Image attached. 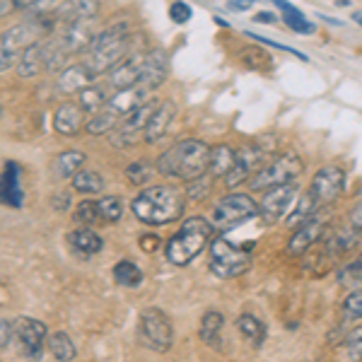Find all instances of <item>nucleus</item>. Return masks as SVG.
I'll return each mask as SVG.
<instances>
[{
	"instance_id": "f257e3e1",
	"label": "nucleus",
	"mask_w": 362,
	"mask_h": 362,
	"mask_svg": "<svg viewBox=\"0 0 362 362\" xmlns=\"http://www.w3.org/2000/svg\"><path fill=\"white\" fill-rule=\"evenodd\" d=\"M133 42H136V32L131 22H112L95 34L83 54V66L95 80L99 75H109L133 51Z\"/></svg>"
},
{
	"instance_id": "f03ea898",
	"label": "nucleus",
	"mask_w": 362,
	"mask_h": 362,
	"mask_svg": "<svg viewBox=\"0 0 362 362\" xmlns=\"http://www.w3.org/2000/svg\"><path fill=\"white\" fill-rule=\"evenodd\" d=\"M210 165V145L198 138H184L169 148L155 160L157 174L167 179L194 181L203 174H208Z\"/></svg>"
},
{
	"instance_id": "7ed1b4c3",
	"label": "nucleus",
	"mask_w": 362,
	"mask_h": 362,
	"mask_svg": "<svg viewBox=\"0 0 362 362\" xmlns=\"http://www.w3.org/2000/svg\"><path fill=\"white\" fill-rule=\"evenodd\" d=\"M184 194L177 186H167V184H155V186H145L140 194L131 201V213L136 215V220L145 225H169L174 220L181 218L184 213Z\"/></svg>"
},
{
	"instance_id": "20e7f679",
	"label": "nucleus",
	"mask_w": 362,
	"mask_h": 362,
	"mask_svg": "<svg viewBox=\"0 0 362 362\" xmlns=\"http://www.w3.org/2000/svg\"><path fill=\"white\" fill-rule=\"evenodd\" d=\"M213 225L210 220L194 215V218L184 220V225L179 227V232L167 242L165 254L167 261L174 266H189L191 261L208 247L210 237H213Z\"/></svg>"
},
{
	"instance_id": "39448f33",
	"label": "nucleus",
	"mask_w": 362,
	"mask_h": 362,
	"mask_svg": "<svg viewBox=\"0 0 362 362\" xmlns=\"http://www.w3.org/2000/svg\"><path fill=\"white\" fill-rule=\"evenodd\" d=\"M251 249H254V242L237 244L225 235H218L210 244V271H213V276L223 280L244 276L251 268Z\"/></svg>"
},
{
	"instance_id": "423d86ee",
	"label": "nucleus",
	"mask_w": 362,
	"mask_h": 362,
	"mask_svg": "<svg viewBox=\"0 0 362 362\" xmlns=\"http://www.w3.org/2000/svg\"><path fill=\"white\" fill-rule=\"evenodd\" d=\"M302 172H305L302 157L295 150H285V153L273 155L247 184L251 194H256V191H268V189H276V186L290 184V181H297Z\"/></svg>"
},
{
	"instance_id": "0eeeda50",
	"label": "nucleus",
	"mask_w": 362,
	"mask_h": 362,
	"mask_svg": "<svg viewBox=\"0 0 362 362\" xmlns=\"http://www.w3.org/2000/svg\"><path fill=\"white\" fill-rule=\"evenodd\" d=\"M343 189H346V172L338 165H324L317 169V174L312 177V184H309L307 191V201L312 206L314 215L321 213L324 208L334 206V203L341 198Z\"/></svg>"
},
{
	"instance_id": "6e6552de",
	"label": "nucleus",
	"mask_w": 362,
	"mask_h": 362,
	"mask_svg": "<svg viewBox=\"0 0 362 362\" xmlns=\"http://www.w3.org/2000/svg\"><path fill=\"white\" fill-rule=\"evenodd\" d=\"M254 218H259V203L249 194H230L215 203L210 225L218 232H227Z\"/></svg>"
},
{
	"instance_id": "1a4fd4ad",
	"label": "nucleus",
	"mask_w": 362,
	"mask_h": 362,
	"mask_svg": "<svg viewBox=\"0 0 362 362\" xmlns=\"http://www.w3.org/2000/svg\"><path fill=\"white\" fill-rule=\"evenodd\" d=\"M42 37H46V34L32 17H25L20 25L5 29V32L0 34V73L15 68L27 46L32 44L34 39H42Z\"/></svg>"
},
{
	"instance_id": "9d476101",
	"label": "nucleus",
	"mask_w": 362,
	"mask_h": 362,
	"mask_svg": "<svg viewBox=\"0 0 362 362\" xmlns=\"http://www.w3.org/2000/svg\"><path fill=\"white\" fill-rule=\"evenodd\" d=\"M138 341L140 346L155 353H167L174 343V326L172 319L160 307H148L138 317Z\"/></svg>"
},
{
	"instance_id": "9b49d317",
	"label": "nucleus",
	"mask_w": 362,
	"mask_h": 362,
	"mask_svg": "<svg viewBox=\"0 0 362 362\" xmlns=\"http://www.w3.org/2000/svg\"><path fill=\"white\" fill-rule=\"evenodd\" d=\"M276 145H266V143H254V145H244V148L235 150V162H232V169L225 177V186L227 189H237L239 184L249 181L259 172L261 167L268 162V153H273Z\"/></svg>"
},
{
	"instance_id": "f8f14e48",
	"label": "nucleus",
	"mask_w": 362,
	"mask_h": 362,
	"mask_svg": "<svg viewBox=\"0 0 362 362\" xmlns=\"http://www.w3.org/2000/svg\"><path fill=\"white\" fill-rule=\"evenodd\" d=\"M13 338L17 343V350L25 355L27 360H39L46 348V338L49 329L44 321L32 317H17L13 321Z\"/></svg>"
},
{
	"instance_id": "ddd939ff",
	"label": "nucleus",
	"mask_w": 362,
	"mask_h": 362,
	"mask_svg": "<svg viewBox=\"0 0 362 362\" xmlns=\"http://www.w3.org/2000/svg\"><path fill=\"white\" fill-rule=\"evenodd\" d=\"M297 194H300V184H297V181L276 186V189H268L264 198L259 201V218L264 220V225L273 227L278 220H283L285 215L293 210Z\"/></svg>"
},
{
	"instance_id": "4468645a",
	"label": "nucleus",
	"mask_w": 362,
	"mask_h": 362,
	"mask_svg": "<svg viewBox=\"0 0 362 362\" xmlns=\"http://www.w3.org/2000/svg\"><path fill=\"white\" fill-rule=\"evenodd\" d=\"M329 215L324 213H317L312 215V218L307 220L305 225H300L295 230V235L290 237V244H288V254L293 256H302L305 251H309L314 247V244H319L321 239L326 237V232H329Z\"/></svg>"
},
{
	"instance_id": "2eb2a0df",
	"label": "nucleus",
	"mask_w": 362,
	"mask_h": 362,
	"mask_svg": "<svg viewBox=\"0 0 362 362\" xmlns=\"http://www.w3.org/2000/svg\"><path fill=\"white\" fill-rule=\"evenodd\" d=\"M99 8H102V0H58L56 8L51 10V15H54V27L58 29L66 25H75V22L97 20Z\"/></svg>"
},
{
	"instance_id": "dca6fc26",
	"label": "nucleus",
	"mask_w": 362,
	"mask_h": 362,
	"mask_svg": "<svg viewBox=\"0 0 362 362\" xmlns=\"http://www.w3.org/2000/svg\"><path fill=\"white\" fill-rule=\"evenodd\" d=\"M49 54H51V37L34 39L25 49V54L20 56V61H17L15 66L17 75L25 80L42 75L44 70H49Z\"/></svg>"
},
{
	"instance_id": "f3484780",
	"label": "nucleus",
	"mask_w": 362,
	"mask_h": 362,
	"mask_svg": "<svg viewBox=\"0 0 362 362\" xmlns=\"http://www.w3.org/2000/svg\"><path fill=\"white\" fill-rule=\"evenodd\" d=\"M169 75V54L165 49H153L145 54L143 61V70H140L138 78V87H143L145 92H153L157 87H162V83L167 80Z\"/></svg>"
},
{
	"instance_id": "a211bd4d",
	"label": "nucleus",
	"mask_w": 362,
	"mask_h": 362,
	"mask_svg": "<svg viewBox=\"0 0 362 362\" xmlns=\"http://www.w3.org/2000/svg\"><path fill=\"white\" fill-rule=\"evenodd\" d=\"M0 203L8 208L25 206V191H22V167L15 160H8L0 172Z\"/></svg>"
},
{
	"instance_id": "6ab92c4d",
	"label": "nucleus",
	"mask_w": 362,
	"mask_h": 362,
	"mask_svg": "<svg viewBox=\"0 0 362 362\" xmlns=\"http://www.w3.org/2000/svg\"><path fill=\"white\" fill-rule=\"evenodd\" d=\"M174 119H177V102H172V99H165V102L157 104L155 114L150 116L148 126H145V133H143L145 143H150V145L160 143V140L165 138L169 131H172Z\"/></svg>"
},
{
	"instance_id": "aec40b11",
	"label": "nucleus",
	"mask_w": 362,
	"mask_h": 362,
	"mask_svg": "<svg viewBox=\"0 0 362 362\" xmlns=\"http://www.w3.org/2000/svg\"><path fill=\"white\" fill-rule=\"evenodd\" d=\"M87 114L83 112L78 102H63L54 112V131L66 138H73L85 131Z\"/></svg>"
},
{
	"instance_id": "412c9836",
	"label": "nucleus",
	"mask_w": 362,
	"mask_h": 362,
	"mask_svg": "<svg viewBox=\"0 0 362 362\" xmlns=\"http://www.w3.org/2000/svg\"><path fill=\"white\" fill-rule=\"evenodd\" d=\"M143 61H145L143 51L133 49L131 54H128L124 61H121L119 66L109 73V85H112V90L119 92V90H128V87L138 85L140 70H143Z\"/></svg>"
},
{
	"instance_id": "4be33fe9",
	"label": "nucleus",
	"mask_w": 362,
	"mask_h": 362,
	"mask_svg": "<svg viewBox=\"0 0 362 362\" xmlns=\"http://www.w3.org/2000/svg\"><path fill=\"white\" fill-rule=\"evenodd\" d=\"M92 83H95V78L87 73L83 61H78V63H70V66L61 70L58 83H56V92L63 97H78V92H83L85 87Z\"/></svg>"
},
{
	"instance_id": "5701e85b",
	"label": "nucleus",
	"mask_w": 362,
	"mask_h": 362,
	"mask_svg": "<svg viewBox=\"0 0 362 362\" xmlns=\"http://www.w3.org/2000/svg\"><path fill=\"white\" fill-rule=\"evenodd\" d=\"M145 99H150V92H145L143 87L133 85V87H128V90L114 92V95L107 99V104H104V107H107L112 114L119 116V119H124V116L131 114L133 109H138Z\"/></svg>"
},
{
	"instance_id": "b1692460",
	"label": "nucleus",
	"mask_w": 362,
	"mask_h": 362,
	"mask_svg": "<svg viewBox=\"0 0 362 362\" xmlns=\"http://www.w3.org/2000/svg\"><path fill=\"white\" fill-rule=\"evenodd\" d=\"M68 244L83 259H90V256H95L104 249V239L92 227H78V230H73L68 235Z\"/></svg>"
},
{
	"instance_id": "393cba45",
	"label": "nucleus",
	"mask_w": 362,
	"mask_h": 362,
	"mask_svg": "<svg viewBox=\"0 0 362 362\" xmlns=\"http://www.w3.org/2000/svg\"><path fill=\"white\" fill-rule=\"evenodd\" d=\"M237 58L244 68L256 70V73H268V70L273 68V63H276L264 46H254V44L242 46V49L237 51Z\"/></svg>"
},
{
	"instance_id": "a878e982",
	"label": "nucleus",
	"mask_w": 362,
	"mask_h": 362,
	"mask_svg": "<svg viewBox=\"0 0 362 362\" xmlns=\"http://www.w3.org/2000/svg\"><path fill=\"white\" fill-rule=\"evenodd\" d=\"M232 162H235V148L227 143H220L215 148H210V165H208V174L215 179H225L227 172L232 169Z\"/></svg>"
},
{
	"instance_id": "bb28decb",
	"label": "nucleus",
	"mask_w": 362,
	"mask_h": 362,
	"mask_svg": "<svg viewBox=\"0 0 362 362\" xmlns=\"http://www.w3.org/2000/svg\"><path fill=\"white\" fill-rule=\"evenodd\" d=\"M223 326H225V317L220 312H215V309H210V312L203 314L198 336H201V341L206 343L208 348L220 350V334H223Z\"/></svg>"
},
{
	"instance_id": "cd10ccee",
	"label": "nucleus",
	"mask_w": 362,
	"mask_h": 362,
	"mask_svg": "<svg viewBox=\"0 0 362 362\" xmlns=\"http://www.w3.org/2000/svg\"><path fill=\"white\" fill-rule=\"evenodd\" d=\"M46 348L54 355L56 362H73L78 358V348H75L73 338H70L66 331H54L46 338Z\"/></svg>"
},
{
	"instance_id": "c85d7f7f",
	"label": "nucleus",
	"mask_w": 362,
	"mask_h": 362,
	"mask_svg": "<svg viewBox=\"0 0 362 362\" xmlns=\"http://www.w3.org/2000/svg\"><path fill=\"white\" fill-rule=\"evenodd\" d=\"M87 155L83 150H66L54 160V174L58 179H73L85 167Z\"/></svg>"
},
{
	"instance_id": "c756f323",
	"label": "nucleus",
	"mask_w": 362,
	"mask_h": 362,
	"mask_svg": "<svg viewBox=\"0 0 362 362\" xmlns=\"http://www.w3.org/2000/svg\"><path fill=\"white\" fill-rule=\"evenodd\" d=\"M70 184H73V189L78 191V194H85V196H97L104 191V177L99 172H95V169H80V172L70 179Z\"/></svg>"
},
{
	"instance_id": "7c9ffc66",
	"label": "nucleus",
	"mask_w": 362,
	"mask_h": 362,
	"mask_svg": "<svg viewBox=\"0 0 362 362\" xmlns=\"http://www.w3.org/2000/svg\"><path fill=\"white\" fill-rule=\"evenodd\" d=\"M237 329H239V334H242L251 346H256V348L266 341L264 321H261L259 317H254V314H242V317L237 319Z\"/></svg>"
},
{
	"instance_id": "2f4dec72",
	"label": "nucleus",
	"mask_w": 362,
	"mask_h": 362,
	"mask_svg": "<svg viewBox=\"0 0 362 362\" xmlns=\"http://www.w3.org/2000/svg\"><path fill=\"white\" fill-rule=\"evenodd\" d=\"M119 121H121L119 116L104 107V109H99V112L90 114V119H87V124H85V131L90 133V136H107V133L114 131Z\"/></svg>"
},
{
	"instance_id": "473e14b6",
	"label": "nucleus",
	"mask_w": 362,
	"mask_h": 362,
	"mask_svg": "<svg viewBox=\"0 0 362 362\" xmlns=\"http://www.w3.org/2000/svg\"><path fill=\"white\" fill-rule=\"evenodd\" d=\"M107 92H104L102 85L92 83L87 85L83 92H78V104L83 107L85 114H95L99 109H104V104H107Z\"/></svg>"
},
{
	"instance_id": "72a5a7b5",
	"label": "nucleus",
	"mask_w": 362,
	"mask_h": 362,
	"mask_svg": "<svg viewBox=\"0 0 362 362\" xmlns=\"http://www.w3.org/2000/svg\"><path fill=\"white\" fill-rule=\"evenodd\" d=\"M157 167L153 165V160H136L126 167V179L131 181L133 186H145L155 179Z\"/></svg>"
},
{
	"instance_id": "f704fd0d",
	"label": "nucleus",
	"mask_w": 362,
	"mask_h": 362,
	"mask_svg": "<svg viewBox=\"0 0 362 362\" xmlns=\"http://www.w3.org/2000/svg\"><path fill=\"white\" fill-rule=\"evenodd\" d=\"M114 280L119 285H124V288H138L143 283V271L133 261L124 259L114 266Z\"/></svg>"
},
{
	"instance_id": "c9c22d12",
	"label": "nucleus",
	"mask_w": 362,
	"mask_h": 362,
	"mask_svg": "<svg viewBox=\"0 0 362 362\" xmlns=\"http://www.w3.org/2000/svg\"><path fill=\"white\" fill-rule=\"evenodd\" d=\"M95 203L102 223H119L121 215H124V201L119 196H102Z\"/></svg>"
},
{
	"instance_id": "e433bc0d",
	"label": "nucleus",
	"mask_w": 362,
	"mask_h": 362,
	"mask_svg": "<svg viewBox=\"0 0 362 362\" xmlns=\"http://www.w3.org/2000/svg\"><path fill=\"white\" fill-rule=\"evenodd\" d=\"M58 0H15L17 13H22L25 17H37L44 13H51L56 8Z\"/></svg>"
},
{
	"instance_id": "4c0bfd02",
	"label": "nucleus",
	"mask_w": 362,
	"mask_h": 362,
	"mask_svg": "<svg viewBox=\"0 0 362 362\" xmlns=\"http://www.w3.org/2000/svg\"><path fill=\"white\" fill-rule=\"evenodd\" d=\"M73 220L83 227H92V225L102 223V220H99V213H97V203L95 201H80L78 208L73 210Z\"/></svg>"
},
{
	"instance_id": "58836bf2",
	"label": "nucleus",
	"mask_w": 362,
	"mask_h": 362,
	"mask_svg": "<svg viewBox=\"0 0 362 362\" xmlns=\"http://www.w3.org/2000/svg\"><path fill=\"white\" fill-rule=\"evenodd\" d=\"M283 20L295 34H302V37H309V34L317 32V25H314V22H309L307 17L302 15V10H297V8L293 10V13H285Z\"/></svg>"
},
{
	"instance_id": "ea45409f",
	"label": "nucleus",
	"mask_w": 362,
	"mask_h": 362,
	"mask_svg": "<svg viewBox=\"0 0 362 362\" xmlns=\"http://www.w3.org/2000/svg\"><path fill=\"white\" fill-rule=\"evenodd\" d=\"M338 283L346 285V288H355V285H362V254L358 259H353L350 264L338 273Z\"/></svg>"
},
{
	"instance_id": "a19ab883",
	"label": "nucleus",
	"mask_w": 362,
	"mask_h": 362,
	"mask_svg": "<svg viewBox=\"0 0 362 362\" xmlns=\"http://www.w3.org/2000/svg\"><path fill=\"white\" fill-rule=\"evenodd\" d=\"M169 17H172L174 25H189L191 17H194V8L189 3H184V0H174L169 5Z\"/></svg>"
},
{
	"instance_id": "79ce46f5",
	"label": "nucleus",
	"mask_w": 362,
	"mask_h": 362,
	"mask_svg": "<svg viewBox=\"0 0 362 362\" xmlns=\"http://www.w3.org/2000/svg\"><path fill=\"white\" fill-rule=\"evenodd\" d=\"M346 348H348V358L353 362H362V326L353 329L346 338Z\"/></svg>"
},
{
	"instance_id": "37998d69",
	"label": "nucleus",
	"mask_w": 362,
	"mask_h": 362,
	"mask_svg": "<svg viewBox=\"0 0 362 362\" xmlns=\"http://www.w3.org/2000/svg\"><path fill=\"white\" fill-rule=\"evenodd\" d=\"M343 309H346V317L348 319H362V288L353 290L346 302H343Z\"/></svg>"
},
{
	"instance_id": "c03bdc74",
	"label": "nucleus",
	"mask_w": 362,
	"mask_h": 362,
	"mask_svg": "<svg viewBox=\"0 0 362 362\" xmlns=\"http://www.w3.org/2000/svg\"><path fill=\"white\" fill-rule=\"evenodd\" d=\"M247 37H249V39H254V42H259V44H264V46H271V49L290 51V54H293V56H297V58H300V61H307V56L302 54V51L293 49V46H285V44H280V42H273V39H268V37H261V34H254V32H247Z\"/></svg>"
},
{
	"instance_id": "a18cd8bd",
	"label": "nucleus",
	"mask_w": 362,
	"mask_h": 362,
	"mask_svg": "<svg viewBox=\"0 0 362 362\" xmlns=\"http://www.w3.org/2000/svg\"><path fill=\"white\" fill-rule=\"evenodd\" d=\"M210 179L213 177H206V174H203V177H198V179H194V181H189V196L194 198V201H201V198H206V194L210 191Z\"/></svg>"
},
{
	"instance_id": "49530a36",
	"label": "nucleus",
	"mask_w": 362,
	"mask_h": 362,
	"mask_svg": "<svg viewBox=\"0 0 362 362\" xmlns=\"http://www.w3.org/2000/svg\"><path fill=\"white\" fill-rule=\"evenodd\" d=\"M140 249H143L145 251V254H153V251H157V249H160V237H157V235H143V237H140Z\"/></svg>"
},
{
	"instance_id": "de8ad7c7",
	"label": "nucleus",
	"mask_w": 362,
	"mask_h": 362,
	"mask_svg": "<svg viewBox=\"0 0 362 362\" xmlns=\"http://www.w3.org/2000/svg\"><path fill=\"white\" fill-rule=\"evenodd\" d=\"M13 341V321L0 317V348H5Z\"/></svg>"
},
{
	"instance_id": "09e8293b",
	"label": "nucleus",
	"mask_w": 362,
	"mask_h": 362,
	"mask_svg": "<svg viewBox=\"0 0 362 362\" xmlns=\"http://www.w3.org/2000/svg\"><path fill=\"white\" fill-rule=\"evenodd\" d=\"M350 225H353L355 230L362 232V201L353 210H350Z\"/></svg>"
},
{
	"instance_id": "8fccbe9b",
	"label": "nucleus",
	"mask_w": 362,
	"mask_h": 362,
	"mask_svg": "<svg viewBox=\"0 0 362 362\" xmlns=\"http://www.w3.org/2000/svg\"><path fill=\"white\" fill-rule=\"evenodd\" d=\"M227 5L235 13H247V10H251V5H254V0H227Z\"/></svg>"
},
{
	"instance_id": "3c124183",
	"label": "nucleus",
	"mask_w": 362,
	"mask_h": 362,
	"mask_svg": "<svg viewBox=\"0 0 362 362\" xmlns=\"http://www.w3.org/2000/svg\"><path fill=\"white\" fill-rule=\"evenodd\" d=\"M13 13H17L15 0H0V20H3V17H10Z\"/></svg>"
},
{
	"instance_id": "603ef678",
	"label": "nucleus",
	"mask_w": 362,
	"mask_h": 362,
	"mask_svg": "<svg viewBox=\"0 0 362 362\" xmlns=\"http://www.w3.org/2000/svg\"><path fill=\"white\" fill-rule=\"evenodd\" d=\"M254 22H264V25H276L278 17L273 13H256L254 15Z\"/></svg>"
},
{
	"instance_id": "864d4df0",
	"label": "nucleus",
	"mask_w": 362,
	"mask_h": 362,
	"mask_svg": "<svg viewBox=\"0 0 362 362\" xmlns=\"http://www.w3.org/2000/svg\"><path fill=\"white\" fill-rule=\"evenodd\" d=\"M271 5H276L278 10H283V13H293L295 10V5L293 3H288V0H268Z\"/></svg>"
},
{
	"instance_id": "5fc2aeb1",
	"label": "nucleus",
	"mask_w": 362,
	"mask_h": 362,
	"mask_svg": "<svg viewBox=\"0 0 362 362\" xmlns=\"http://www.w3.org/2000/svg\"><path fill=\"white\" fill-rule=\"evenodd\" d=\"M54 206H56L58 210H66V208L70 206V198H68L66 194H61V196H56V201H54Z\"/></svg>"
},
{
	"instance_id": "6e6d98bb",
	"label": "nucleus",
	"mask_w": 362,
	"mask_h": 362,
	"mask_svg": "<svg viewBox=\"0 0 362 362\" xmlns=\"http://www.w3.org/2000/svg\"><path fill=\"white\" fill-rule=\"evenodd\" d=\"M324 22H329V25H334V27H343V20H336V17H329V15H319Z\"/></svg>"
},
{
	"instance_id": "4d7b16f0",
	"label": "nucleus",
	"mask_w": 362,
	"mask_h": 362,
	"mask_svg": "<svg viewBox=\"0 0 362 362\" xmlns=\"http://www.w3.org/2000/svg\"><path fill=\"white\" fill-rule=\"evenodd\" d=\"M353 22L358 27H362V10H355V13H353Z\"/></svg>"
},
{
	"instance_id": "13d9d810",
	"label": "nucleus",
	"mask_w": 362,
	"mask_h": 362,
	"mask_svg": "<svg viewBox=\"0 0 362 362\" xmlns=\"http://www.w3.org/2000/svg\"><path fill=\"white\" fill-rule=\"evenodd\" d=\"M215 22H218V25H220V27H225V29H227V27H230V25H227V22L223 20V17H215Z\"/></svg>"
},
{
	"instance_id": "bf43d9fd",
	"label": "nucleus",
	"mask_w": 362,
	"mask_h": 362,
	"mask_svg": "<svg viewBox=\"0 0 362 362\" xmlns=\"http://www.w3.org/2000/svg\"><path fill=\"white\" fill-rule=\"evenodd\" d=\"M338 5H341V8H346V5H350V0H338Z\"/></svg>"
}]
</instances>
